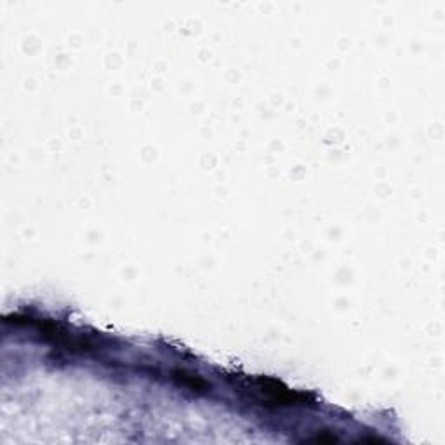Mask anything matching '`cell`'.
<instances>
[{
  "label": "cell",
  "instance_id": "6da1fadb",
  "mask_svg": "<svg viewBox=\"0 0 445 445\" xmlns=\"http://www.w3.org/2000/svg\"><path fill=\"white\" fill-rule=\"evenodd\" d=\"M172 378H174L183 388L191 390V392L204 393L205 390H207V383H205L204 379L197 378V376H193V374H188V372H184V371H176Z\"/></svg>",
  "mask_w": 445,
  "mask_h": 445
},
{
  "label": "cell",
  "instance_id": "7a4b0ae2",
  "mask_svg": "<svg viewBox=\"0 0 445 445\" xmlns=\"http://www.w3.org/2000/svg\"><path fill=\"white\" fill-rule=\"evenodd\" d=\"M310 440H313V442H329V444H332V442H338V439H336L334 435H331V433H318L317 437H313V439H310Z\"/></svg>",
  "mask_w": 445,
  "mask_h": 445
}]
</instances>
